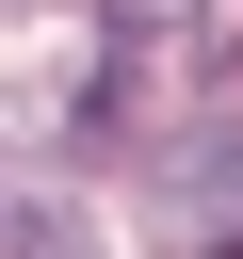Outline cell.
Segmentation results:
<instances>
[{
  "instance_id": "obj_1",
  "label": "cell",
  "mask_w": 243,
  "mask_h": 259,
  "mask_svg": "<svg viewBox=\"0 0 243 259\" xmlns=\"http://www.w3.org/2000/svg\"><path fill=\"white\" fill-rule=\"evenodd\" d=\"M146 243H162V259H243V130L162 146V178H146Z\"/></svg>"
}]
</instances>
